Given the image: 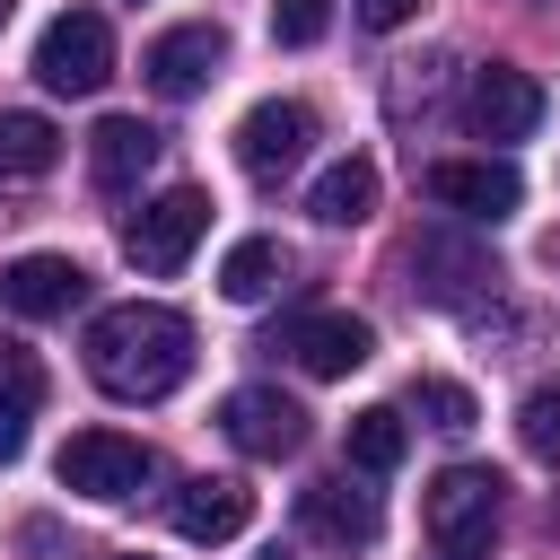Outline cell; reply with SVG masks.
Returning a JSON list of instances; mask_svg holds the SVG:
<instances>
[{"instance_id":"6da1fadb","label":"cell","mask_w":560,"mask_h":560,"mask_svg":"<svg viewBox=\"0 0 560 560\" xmlns=\"http://www.w3.org/2000/svg\"><path fill=\"white\" fill-rule=\"evenodd\" d=\"M88 376L114 402H166L192 376V324L158 298H122L88 324Z\"/></svg>"},{"instance_id":"7a4b0ae2","label":"cell","mask_w":560,"mask_h":560,"mask_svg":"<svg viewBox=\"0 0 560 560\" xmlns=\"http://www.w3.org/2000/svg\"><path fill=\"white\" fill-rule=\"evenodd\" d=\"M499 499L508 481L490 464H446L429 490H420V525H429V551H455V560H481L490 534H499Z\"/></svg>"},{"instance_id":"3957f363","label":"cell","mask_w":560,"mask_h":560,"mask_svg":"<svg viewBox=\"0 0 560 560\" xmlns=\"http://www.w3.org/2000/svg\"><path fill=\"white\" fill-rule=\"evenodd\" d=\"M201 228H210V192H201V184H166V192H158V201H140V219L122 228V254H131V271L166 280V271H184V262H192Z\"/></svg>"},{"instance_id":"277c9868","label":"cell","mask_w":560,"mask_h":560,"mask_svg":"<svg viewBox=\"0 0 560 560\" xmlns=\"http://www.w3.org/2000/svg\"><path fill=\"white\" fill-rule=\"evenodd\" d=\"M52 472H61V490H79V499H96V508H122V499H140V481H149L158 464H149V446L122 438V429H79V438H61Z\"/></svg>"},{"instance_id":"5b68a950","label":"cell","mask_w":560,"mask_h":560,"mask_svg":"<svg viewBox=\"0 0 560 560\" xmlns=\"http://www.w3.org/2000/svg\"><path fill=\"white\" fill-rule=\"evenodd\" d=\"M35 79L52 96H96L114 79V26L96 9H61L44 35H35Z\"/></svg>"},{"instance_id":"8992f818","label":"cell","mask_w":560,"mask_h":560,"mask_svg":"<svg viewBox=\"0 0 560 560\" xmlns=\"http://www.w3.org/2000/svg\"><path fill=\"white\" fill-rule=\"evenodd\" d=\"M368 481H376V472H359V464L306 481V490H298V525H306L324 551H368V542L385 534V499H376Z\"/></svg>"},{"instance_id":"52a82bcc","label":"cell","mask_w":560,"mask_h":560,"mask_svg":"<svg viewBox=\"0 0 560 560\" xmlns=\"http://www.w3.org/2000/svg\"><path fill=\"white\" fill-rule=\"evenodd\" d=\"M219 429H228V446L254 455V464H280V455L306 446V411H298L280 385H236V394L219 402Z\"/></svg>"},{"instance_id":"ba28073f","label":"cell","mask_w":560,"mask_h":560,"mask_svg":"<svg viewBox=\"0 0 560 560\" xmlns=\"http://www.w3.org/2000/svg\"><path fill=\"white\" fill-rule=\"evenodd\" d=\"M219 61H228V35H219L210 18H192V26H166V35L140 52V79H149L166 105H184V96H201V88L219 79Z\"/></svg>"},{"instance_id":"9c48e42d","label":"cell","mask_w":560,"mask_h":560,"mask_svg":"<svg viewBox=\"0 0 560 560\" xmlns=\"http://www.w3.org/2000/svg\"><path fill=\"white\" fill-rule=\"evenodd\" d=\"M306 149H315V114H306L298 96L245 105V122H236V166H245V175H289Z\"/></svg>"},{"instance_id":"30bf717a","label":"cell","mask_w":560,"mask_h":560,"mask_svg":"<svg viewBox=\"0 0 560 560\" xmlns=\"http://www.w3.org/2000/svg\"><path fill=\"white\" fill-rule=\"evenodd\" d=\"M271 350H289L306 376H350V368H368V350H376V332L359 324V315H341V306H324V315H289L280 332H271Z\"/></svg>"},{"instance_id":"8fae6325","label":"cell","mask_w":560,"mask_h":560,"mask_svg":"<svg viewBox=\"0 0 560 560\" xmlns=\"http://www.w3.org/2000/svg\"><path fill=\"white\" fill-rule=\"evenodd\" d=\"M429 201L438 210H464V219H508L525 201V175L508 158H438L429 166Z\"/></svg>"},{"instance_id":"7c38bea8","label":"cell","mask_w":560,"mask_h":560,"mask_svg":"<svg viewBox=\"0 0 560 560\" xmlns=\"http://www.w3.org/2000/svg\"><path fill=\"white\" fill-rule=\"evenodd\" d=\"M464 122H472L481 140H525V131L542 122V88H534L525 70L490 61V70H472V88H464Z\"/></svg>"},{"instance_id":"4fadbf2b","label":"cell","mask_w":560,"mask_h":560,"mask_svg":"<svg viewBox=\"0 0 560 560\" xmlns=\"http://www.w3.org/2000/svg\"><path fill=\"white\" fill-rule=\"evenodd\" d=\"M79 298H88V271H79L70 254H18V262L0 271V306H9V315H35V324H44V315H70Z\"/></svg>"},{"instance_id":"5bb4252c","label":"cell","mask_w":560,"mask_h":560,"mask_svg":"<svg viewBox=\"0 0 560 560\" xmlns=\"http://www.w3.org/2000/svg\"><path fill=\"white\" fill-rule=\"evenodd\" d=\"M245 525H254V490H245V481L192 472V481L175 490V534H184V542H236Z\"/></svg>"},{"instance_id":"9a60e30c","label":"cell","mask_w":560,"mask_h":560,"mask_svg":"<svg viewBox=\"0 0 560 560\" xmlns=\"http://www.w3.org/2000/svg\"><path fill=\"white\" fill-rule=\"evenodd\" d=\"M149 166H158V131H149L140 114H105V122L88 131V175H96L105 192H131Z\"/></svg>"},{"instance_id":"2e32d148","label":"cell","mask_w":560,"mask_h":560,"mask_svg":"<svg viewBox=\"0 0 560 560\" xmlns=\"http://www.w3.org/2000/svg\"><path fill=\"white\" fill-rule=\"evenodd\" d=\"M481 280H499V271H490V254H472V245H455V236H420V245H411V289H420V298L464 306Z\"/></svg>"},{"instance_id":"e0dca14e","label":"cell","mask_w":560,"mask_h":560,"mask_svg":"<svg viewBox=\"0 0 560 560\" xmlns=\"http://www.w3.org/2000/svg\"><path fill=\"white\" fill-rule=\"evenodd\" d=\"M35 411H44V368H35V350L0 341V464L26 455V420Z\"/></svg>"},{"instance_id":"ac0fdd59","label":"cell","mask_w":560,"mask_h":560,"mask_svg":"<svg viewBox=\"0 0 560 560\" xmlns=\"http://www.w3.org/2000/svg\"><path fill=\"white\" fill-rule=\"evenodd\" d=\"M280 280H289V245L280 236H236L228 262H219V298L228 306H262Z\"/></svg>"},{"instance_id":"d6986e66","label":"cell","mask_w":560,"mask_h":560,"mask_svg":"<svg viewBox=\"0 0 560 560\" xmlns=\"http://www.w3.org/2000/svg\"><path fill=\"white\" fill-rule=\"evenodd\" d=\"M306 210H315L324 228H359V219L376 210V166H368V158H332V166L315 175Z\"/></svg>"},{"instance_id":"ffe728a7","label":"cell","mask_w":560,"mask_h":560,"mask_svg":"<svg viewBox=\"0 0 560 560\" xmlns=\"http://www.w3.org/2000/svg\"><path fill=\"white\" fill-rule=\"evenodd\" d=\"M52 166H61V131L44 114H0V184L52 175Z\"/></svg>"},{"instance_id":"44dd1931","label":"cell","mask_w":560,"mask_h":560,"mask_svg":"<svg viewBox=\"0 0 560 560\" xmlns=\"http://www.w3.org/2000/svg\"><path fill=\"white\" fill-rule=\"evenodd\" d=\"M402 446H411V429H402V411H394V402L350 411V464H359V472H394V464H402Z\"/></svg>"},{"instance_id":"7402d4cb","label":"cell","mask_w":560,"mask_h":560,"mask_svg":"<svg viewBox=\"0 0 560 560\" xmlns=\"http://www.w3.org/2000/svg\"><path fill=\"white\" fill-rule=\"evenodd\" d=\"M516 438H525L534 464H560V376L525 385V402H516Z\"/></svg>"},{"instance_id":"603a6c76","label":"cell","mask_w":560,"mask_h":560,"mask_svg":"<svg viewBox=\"0 0 560 560\" xmlns=\"http://www.w3.org/2000/svg\"><path fill=\"white\" fill-rule=\"evenodd\" d=\"M411 402H420V420H429V429H446V438H464V429L481 420V411H472V394H464L455 376H420V385H411Z\"/></svg>"},{"instance_id":"cb8c5ba5","label":"cell","mask_w":560,"mask_h":560,"mask_svg":"<svg viewBox=\"0 0 560 560\" xmlns=\"http://www.w3.org/2000/svg\"><path fill=\"white\" fill-rule=\"evenodd\" d=\"M332 0H271V44H324Z\"/></svg>"},{"instance_id":"d4e9b609","label":"cell","mask_w":560,"mask_h":560,"mask_svg":"<svg viewBox=\"0 0 560 560\" xmlns=\"http://www.w3.org/2000/svg\"><path fill=\"white\" fill-rule=\"evenodd\" d=\"M350 9H359V26H376V35H394V26H402V18L420 9V0H350Z\"/></svg>"},{"instance_id":"484cf974","label":"cell","mask_w":560,"mask_h":560,"mask_svg":"<svg viewBox=\"0 0 560 560\" xmlns=\"http://www.w3.org/2000/svg\"><path fill=\"white\" fill-rule=\"evenodd\" d=\"M9 9H18V0H0V26H9Z\"/></svg>"},{"instance_id":"4316f807","label":"cell","mask_w":560,"mask_h":560,"mask_svg":"<svg viewBox=\"0 0 560 560\" xmlns=\"http://www.w3.org/2000/svg\"><path fill=\"white\" fill-rule=\"evenodd\" d=\"M114 560H149V551H114Z\"/></svg>"}]
</instances>
